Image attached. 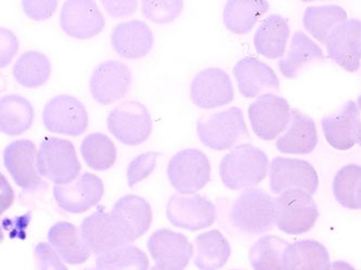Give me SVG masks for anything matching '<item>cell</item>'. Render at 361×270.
<instances>
[{
  "label": "cell",
  "instance_id": "obj_17",
  "mask_svg": "<svg viewBox=\"0 0 361 270\" xmlns=\"http://www.w3.org/2000/svg\"><path fill=\"white\" fill-rule=\"evenodd\" d=\"M104 18L94 0H68L60 12V25L66 35L88 39L104 27Z\"/></svg>",
  "mask_w": 361,
  "mask_h": 270
},
{
  "label": "cell",
  "instance_id": "obj_36",
  "mask_svg": "<svg viewBox=\"0 0 361 270\" xmlns=\"http://www.w3.org/2000/svg\"><path fill=\"white\" fill-rule=\"evenodd\" d=\"M96 266L98 270H148L149 259L140 249L128 245L98 255Z\"/></svg>",
  "mask_w": 361,
  "mask_h": 270
},
{
  "label": "cell",
  "instance_id": "obj_40",
  "mask_svg": "<svg viewBox=\"0 0 361 270\" xmlns=\"http://www.w3.org/2000/svg\"><path fill=\"white\" fill-rule=\"evenodd\" d=\"M36 270H68L59 254L46 243H38L34 250Z\"/></svg>",
  "mask_w": 361,
  "mask_h": 270
},
{
  "label": "cell",
  "instance_id": "obj_42",
  "mask_svg": "<svg viewBox=\"0 0 361 270\" xmlns=\"http://www.w3.org/2000/svg\"><path fill=\"white\" fill-rule=\"evenodd\" d=\"M0 66L5 68L17 54L19 42L7 28L0 30Z\"/></svg>",
  "mask_w": 361,
  "mask_h": 270
},
{
  "label": "cell",
  "instance_id": "obj_11",
  "mask_svg": "<svg viewBox=\"0 0 361 270\" xmlns=\"http://www.w3.org/2000/svg\"><path fill=\"white\" fill-rule=\"evenodd\" d=\"M166 215L176 227L195 231L213 225L217 211L215 205L207 197L175 193L167 203Z\"/></svg>",
  "mask_w": 361,
  "mask_h": 270
},
{
  "label": "cell",
  "instance_id": "obj_44",
  "mask_svg": "<svg viewBox=\"0 0 361 270\" xmlns=\"http://www.w3.org/2000/svg\"><path fill=\"white\" fill-rule=\"evenodd\" d=\"M330 270H356L350 264L346 263V262H334L331 264Z\"/></svg>",
  "mask_w": 361,
  "mask_h": 270
},
{
  "label": "cell",
  "instance_id": "obj_30",
  "mask_svg": "<svg viewBox=\"0 0 361 270\" xmlns=\"http://www.w3.org/2000/svg\"><path fill=\"white\" fill-rule=\"evenodd\" d=\"M286 270H330L326 247L314 240H300L288 245L286 255Z\"/></svg>",
  "mask_w": 361,
  "mask_h": 270
},
{
  "label": "cell",
  "instance_id": "obj_34",
  "mask_svg": "<svg viewBox=\"0 0 361 270\" xmlns=\"http://www.w3.org/2000/svg\"><path fill=\"white\" fill-rule=\"evenodd\" d=\"M13 76L24 87H39L49 78V59L45 54L34 50L24 52L14 63Z\"/></svg>",
  "mask_w": 361,
  "mask_h": 270
},
{
  "label": "cell",
  "instance_id": "obj_3",
  "mask_svg": "<svg viewBox=\"0 0 361 270\" xmlns=\"http://www.w3.org/2000/svg\"><path fill=\"white\" fill-rule=\"evenodd\" d=\"M197 133L202 144L214 150H233L250 140L243 112L237 106L202 116L197 123Z\"/></svg>",
  "mask_w": 361,
  "mask_h": 270
},
{
  "label": "cell",
  "instance_id": "obj_8",
  "mask_svg": "<svg viewBox=\"0 0 361 270\" xmlns=\"http://www.w3.org/2000/svg\"><path fill=\"white\" fill-rule=\"evenodd\" d=\"M109 130L126 146H138L152 132L148 109L138 102H124L115 106L108 116Z\"/></svg>",
  "mask_w": 361,
  "mask_h": 270
},
{
  "label": "cell",
  "instance_id": "obj_6",
  "mask_svg": "<svg viewBox=\"0 0 361 270\" xmlns=\"http://www.w3.org/2000/svg\"><path fill=\"white\" fill-rule=\"evenodd\" d=\"M167 177L171 186L181 195H195L211 179V164L202 151L185 149L169 161Z\"/></svg>",
  "mask_w": 361,
  "mask_h": 270
},
{
  "label": "cell",
  "instance_id": "obj_25",
  "mask_svg": "<svg viewBox=\"0 0 361 270\" xmlns=\"http://www.w3.org/2000/svg\"><path fill=\"white\" fill-rule=\"evenodd\" d=\"M48 241L62 261L71 265L85 263L92 254L80 229L68 221L54 223L48 231Z\"/></svg>",
  "mask_w": 361,
  "mask_h": 270
},
{
  "label": "cell",
  "instance_id": "obj_4",
  "mask_svg": "<svg viewBox=\"0 0 361 270\" xmlns=\"http://www.w3.org/2000/svg\"><path fill=\"white\" fill-rule=\"evenodd\" d=\"M36 166L38 173L54 185H66L80 176V163L75 148L66 139H44L37 151Z\"/></svg>",
  "mask_w": 361,
  "mask_h": 270
},
{
  "label": "cell",
  "instance_id": "obj_5",
  "mask_svg": "<svg viewBox=\"0 0 361 270\" xmlns=\"http://www.w3.org/2000/svg\"><path fill=\"white\" fill-rule=\"evenodd\" d=\"M276 226L288 235H302L314 227L319 211L312 195L302 190H288L274 199Z\"/></svg>",
  "mask_w": 361,
  "mask_h": 270
},
{
  "label": "cell",
  "instance_id": "obj_32",
  "mask_svg": "<svg viewBox=\"0 0 361 270\" xmlns=\"http://www.w3.org/2000/svg\"><path fill=\"white\" fill-rule=\"evenodd\" d=\"M348 20V12L338 5L312 6L304 12L302 23L312 37L326 44L336 26Z\"/></svg>",
  "mask_w": 361,
  "mask_h": 270
},
{
  "label": "cell",
  "instance_id": "obj_24",
  "mask_svg": "<svg viewBox=\"0 0 361 270\" xmlns=\"http://www.w3.org/2000/svg\"><path fill=\"white\" fill-rule=\"evenodd\" d=\"M317 144L318 133L314 121L298 109H292L290 124L276 141L278 151L284 154H310Z\"/></svg>",
  "mask_w": 361,
  "mask_h": 270
},
{
  "label": "cell",
  "instance_id": "obj_33",
  "mask_svg": "<svg viewBox=\"0 0 361 270\" xmlns=\"http://www.w3.org/2000/svg\"><path fill=\"white\" fill-rule=\"evenodd\" d=\"M288 243L276 235H265L257 240L249 259L254 270H286V255Z\"/></svg>",
  "mask_w": 361,
  "mask_h": 270
},
{
  "label": "cell",
  "instance_id": "obj_41",
  "mask_svg": "<svg viewBox=\"0 0 361 270\" xmlns=\"http://www.w3.org/2000/svg\"><path fill=\"white\" fill-rule=\"evenodd\" d=\"M56 0H24L22 7L26 16L36 21L48 19L56 11Z\"/></svg>",
  "mask_w": 361,
  "mask_h": 270
},
{
  "label": "cell",
  "instance_id": "obj_2",
  "mask_svg": "<svg viewBox=\"0 0 361 270\" xmlns=\"http://www.w3.org/2000/svg\"><path fill=\"white\" fill-rule=\"evenodd\" d=\"M229 221L233 228L242 235L268 233L276 225L274 197L263 189L244 190L230 207Z\"/></svg>",
  "mask_w": 361,
  "mask_h": 270
},
{
  "label": "cell",
  "instance_id": "obj_10",
  "mask_svg": "<svg viewBox=\"0 0 361 270\" xmlns=\"http://www.w3.org/2000/svg\"><path fill=\"white\" fill-rule=\"evenodd\" d=\"M42 122L49 132L80 136L87 130V111L78 99L60 94L46 104L42 111Z\"/></svg>",
  "mask_w": 361,
  "mask_h": 270
},
{
  "label": "cell",
  "instance_id": "obj_16",
  "mask_svg": "<svg viewBox=\"0 0 361 270\" xmlns=\"http://www.w3.org/2000/svg\"><path fill=\"white\" fill-rule=\"evenodd\" d=\"M233 86L229 75L219 68L200 70L193 78L190 96L193 104L202 109H215L233 102Z\"/></svg>",
  "mask_w": 361,
  "mask_h": 270
},
{
  "label": "cell",
  "instance_id": "obj_14",
  "mask_svg": "<svg viewBox=\"0 0 361 270\" xmlns=\"http://www.w3.org/2000/svg\"><path fill=\"white\" fill-rule=\"evenodd\" d=\"M104 191V183L98 176L84 173L72 183L54 185V197L56 204L64 211L80 214L98 204Z\"/></svg>",
  "mask_w": 361,
  "mask_h": 270
},
{
  "label": "cell",
  "instance_id": "obj_19",
  "mask_svg": "<svg viewBox=\"0 0 361 270\" xmlns=\"http://www.w3.org/2000/svg\"><path fill=\"white\" fill-rule=\"evenodd\" d=\"M80 231L90 251L97 255L129 245L111 213H106L104 207L86 217Z\"/></svg>",
  "mask_w": 361,
  "mask_h": 270
},
{
  "label": "cell",
  "instance_id": "obj_35",
  "mask_svg": "<svg viewBox=\"0 0 361 270\" xmlns=\"http://www.w3.org/2000/svg\"><path fill=\"white\" fill-rule=\"evenodd\" d=\"M85 163L94 171H106L116 161V148L106 135L100 133L87 135L80 144Z\"/></svg>",
  "mask_w": 361,
  "mask_h": 270
},
{
  "label": "cell",
  "instance_id": "obj_37",
  "mask_svg": "<svg viewBox=\"0 0 361 270\" xmlns=\"http://www.w3.org/2000/svg\"><path fill=\"white\" fill-rule=\"evenodd\" d=\"M334 195L342 207L359 209L358 197L361 187V166L348 164L338 169L334 179Z\"/></svg>",
  "mask_w": 361,
  "mask_h": 270
},
{
  "label": "cell",
  "instance_id": "obj_9",
  "mask_svg": "<svg viewBox=\"0 0 361 270\" xmlns=\"http://www.w3.org/2000/svg\"><path fill=\"white\" fill-rule=\"evenodd\" d=\"M269 185L274 195L302 190L312 195L319 186V177L307 161L277 157L270 163Z\"/></svg>",
  "mask_w": 361,
  "mask_h": 270
},
{
  "label": "cell",
  "instance_id": "obj_21",
  "mask_svg": "<svg viewBox=\"0 0 361 270\" xmlns=\"http://www.w3.org/2000/svg\"><path fill=\"white\" fill-rule=\"evenodd\" d=\"M115 223L130 243L146 233L152 223V209L143 197L127 195L115 203L111 211Z\"/></svg>",
  "mask_w": 361,
  "mask_h": 270
},
{
  "label": "cell",
  "instance_id": "obj_20",
  "mask_svg": "<svg viewBox=\"0 0 361 270\" xmlns=\"http://www.w3.org/2000/svg\"><path fill=\"white\" fill-rule=\"evenodd\" d=\"M240 94L245 98H256L263 94L279 92L280 82L274 70L265 62L247 56L240 60L233 68Z\"/></svg>",
  "mask_w": 361,
  "mask_h": 270
},
{
  "label": "cell",
  "instance_id": "obj_46",
  "mask_svg": "<svg viewBox=\"0 0 361 270\" xmlns=\"http://www.w3.org/2000/svg\"><path fill=\"white\" fill-rule=\"evenodd\" d=\"M358 205H359V209H361V187H360V191H359Z\"/></svg>",
  "mask_w": 361,
  "mask_h": 270
},
{
  "label": "cell",
  "instance_id": "obj_7",
  "mask_svg": "<svg viewBox=\"0 0 361 270\" xmlns=\"http://www.w3.org/2000/svg\"><path fill=\"white\" fill-rule=\"evenodd\" d=\"M291 106L283 97L263 94L250 106V123L258 138L271 141L286 132L291 121Z\"/></svg>",
  "mask_w": 361,
  "mask_h": 270
},
{
  "label": "cell",
  "instance_id": "obj_15",
  "mask_svg": "<svg viewBox=\"0 0 361 270\" xmlns=\"http://www.w3.org/2000/svg\"><path fill=\"white\" fill-rule=\"evenodd\" d=\"M148 249L161 270H183L193 255V247L183 233L160 229L149 238Z\"/></svg>",
  "mask_w": 361,
  "mask_h": 270
},
{
  "label": "cell",
  "instance_id": "obj_48",
  "mask_svg": "<svg viewBox=\"0 0 361 270\" xmlns=\"http://www.w3.org/2000/svg\"><path fill=\"white\" fill-rule=\"evenodd\" d=\"M87 270H98V269H87Z\"/></svg>",
  "mask_w": 361,
  "mask_h": 270
},
{
  "label": "cell",
  "instance_id": "obj_22",
  "mask_svg": "<svg viewBox=\"0 0 361 270\" xmlns=\"http://www.w3.org/2000/svg\"><path fill=\"white\" fill-rule=\"evenodd\" d=\"M322 130L328 144L338 150H350L358 144L359 111L357 102H348L322 120Z\"/></svg>",
  "mask_w": 361,
  "mask_h": 270
},
{
  "label": "cell",
  "instance_id": "obj_45",
  "mask_svg": "<svg viewBox=\"0 0 361 270\" xmlns=\"http://www.w3.org/2000/svg\"><path fill=\"white\" fill-rule=\"evenodd\" d=\"M357 106L359 111V133H358V145L361 147V96L357 100Z\"/></svg>",
  "mask_w": 361,
  "mask_h": 270
},
{
  "label": "cell",
  "instance_id": "obj_28",
  "mask_svg": "<svg viewBox=\"0 0 361 270\" xmlns=\"http://www.w3.org/2000/svg\"><path fill=\"white\" fill-rule=\"evenodd\" d=\"M195 245L193 263L200 270L221 269L227 263L231 254L228 240L221 231L216 229L197 235Z\"/></svg>",
  "mask_w": 361,
  "mask_h": 270
},
{
  "label": "cell",
  "instance_id": "obj_31",
  "mask_svg": "<svg viewBox=\"0 0 361 270\" xmlns=\"http://www.w3.org/2000/svg\"><path fill=\"white\" fill-rule=\"evenodd\" d=\"M34 110L31 102L18 94L0 100V128L9 136H19L32 126Z\"/></svg>",
  "mask_w": 361,
  "mask_h": 270
},
{
  "label": "cell",
  "instance_id": "obj_43",
  "mask_svg": "<svg viewBox=\"0 0 361 270\" xmlns=\"http://www.w3.org/2000/svg\"><path fill=\"white\" fill-rule=\"evenodd\" d=\"M138 1L134 0H123V1H113V0H104V6L106 11L113 18L129 17L136 10Z\"/></svg>",
  "mask_w": 361,
  "mask_h": 270
},
{
  "label": "cell",
  "instance_id": "obj_38",
  "mask_svg": "<svg viewBox=\"0 0 361 270\" xmlns=\"http://www.w3.org/2000/svg\"><path fill=\"white\" fill-rule=\"evenodd\" d=\"M141 5L143 16L160 24L174 21L183 8L181 0H145Z\"/></svg>",
  "mask_w": 361,
  "mask_h": 270
},
{
  "label": "cell",
  "instance_id": "obj_47",
  "mask_svg": "<svg viewBox=\"0 0 361 270\" xmlns=\"http://www.w3.org/2000/svg\"><path fill=\"white\" fill-rule=\"evenodd\" d=\"M151 270H161L160 268L157 267V266H153L152 269Z\"/></svg>",
  "mask_w": 361,
  "mask_h": 270
},
{
  "label": "cell",
  "instance_id": "obj_39",
  "mask_svg": "<svg viewBox=\"0 0 361 270\" xmlns=\"http://www.w3.org/2000/svg\"><path fill=\"white\" fill-rule=\"evenodd\" d=\"M159 155H160L159 152L142 153L129 163L127 168V180H128L129 187H134L136 183L147 178L153 172Z\"/></svg>",
  "mask_w": 361,
  "mask_h": 270
},
{
  "label": "cell",
  "instance_id": "obj_18",
  "mask_svg": "<svg viewBox=\"0 0 361 270\" xmlns=\"http://www.w3.org/2000/svg\"><path fill=\"white\" fill-rule=\"evenodd\" d=\"M329 56L348 72H356L361 63V21L350 19L334 28L326 42Z\"/></svg>",
  "mask_w": 361,
  "mask_h": 270
},
{
  "label": "cell",
  "instance_id": "obj_13",
  "mask_svg": "<svg viewBox=\"0 0 361 270\" xmlns=\"http://www.w3.org/2000/svg\"><path fill=\"white\" fill-rule=\"evenodd\" d=\"M37 151L34 142L27 139L16 140L4 151V163L14 183L25 192H35L46 188L36 166Z\"/></svg>",
  "mask_w": 361,
  "mask_h": 270
},
{
  "label": "cell",
  "instance_id": "obj_23",
  "mask_svg": "<svg viewBox=\"0 0 361 270\" xmlns=\"http://www.w3.org/2000/svg\"><path fill=\"white\" fill-rule=\"evenodd\" d=\"M111 44L122 58L140 59L152 49L153 34L145 22H123L113 28Z\"/></svg>",
  "mask_w": 361,
  "mask_h": 270
},
{
  "label": "cell",
  "instance_id": "obj_26",
  "mask_svg": "<svg viewBox=\"0 0 361 270\" xmlns=\"http://www.w3.org/2000/svg\"><path fill=\"white\" fill-rule=\"evenodd\" d=\"M290 37V26L280 14L266 18L254 35V46L258 54L268 59H279L286 54Z\"/></svg>",
  "mask_w": 361,
  "mask_h": 270
},
{
  "label": "cell",
  "instance_id": "obj_12",
  "mask_svg": "<svg viewBox=\"0 0 361 270\" xmlns=\"http://www.w3.org/2000/svg\"><path fill=\"white\" fill-rule=\"evenodd\" d=\"M132 72L126 64L109 60L92 70L90 94L98 104L109 106L126 96L132 86Z\"/></svg>",
  "mask_w": 361,
  "mask_h": 270
},
{
  "label": "cell",
  "instance_id": "obj_1",
  "mask_svg": "<svg viewBox=\"0 0 361 270\" xmlns=\"http://www.w3.org/2000/svg\"><path fill=\"white\" fill-rule=\"evenodd\" d=\"M269 167V160L263 150L243 144L224 157L219 165V174L228 189L247 190L266 178Z\"/></svg>",
  "mask_w": 361,
  "mask_h": 270
},
{
  "label": "cell",
  "instance_id": "obj_27",
  "mask_svg": "<svg viewBox=\"0 0 361 270\" xmlns=\"http://www.w3.org/2000/svg\"><path fill=\"white\" fill-rule=\"evenodd\" d=\"M324 59L322 48L305 33L298 31L292 36L288 54L280 59L278 66L284 78H295L306 66L317 60Z\"/></svg>",
  "mask_w": 361,
  "mask_h": 270
},
{
  "label": "cell",
  "instance_id": "obj_29",
  "mask_svg": "<svg viewBox=\"0 0 361 270\" xmlns=\"http://www.w3.org/2000/svg\"><path fill=\"white\" fill-rule=\"evenodd\" d=\"M268 10L269 3L265 0H230L224 9V23L229 31L243 35Z\"/></svg>",
  "mask_w": 361,
  "mask_h": 270
}]
</instances>
